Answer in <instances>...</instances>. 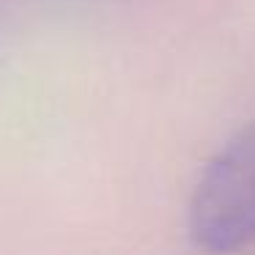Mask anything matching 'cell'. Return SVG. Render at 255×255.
<instances>
[{
    "mask_svg": "<svg viewBox=\"0 0 255 255\" xmlns=\"http://www.w3.org/2000/svg\"><path fill=\"white\" fill-rule=\"evenodd\" d=\"M189 233L206 250H236L255 239V124L203 170L189 203Z\"/></svg>",
    "mask_w": 255,
    "mask_h": 255,
    "instance_id": "cell-1",
    "label": "cell"
}]
</instances>
